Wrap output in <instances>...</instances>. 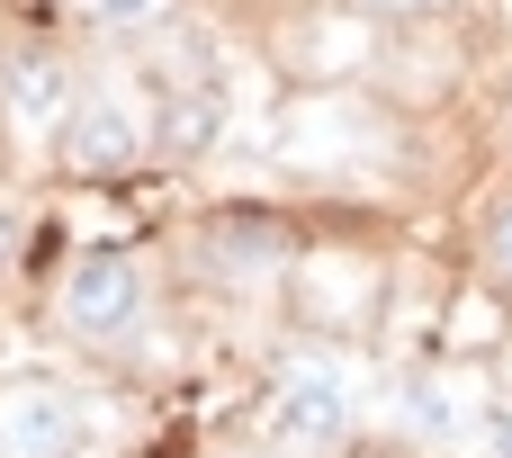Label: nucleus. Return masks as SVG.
I'll list each match as a JSON object with an SVG mask.
<instances>
[{
	"instance_id": "obj_9",
	"label": "nucleus",
	"mask_w": 512,
	"mask_h": 458,
	"mask_svg": "<svg viewBox=\"0 0 512 458\" xmlns=\"http://www.w3.org/2000/svg\"><path fill=\"white\" fill-rule=\"evenodd\" d=\"M18 252H27V207H18V198L0 189V270H9Z\"/></svg>"
},
{
	"instance_id": "obj_11",
	"label": "nucleus",
	"mask_w": 512,
	"mask_h": 458,
	"mask_svg": "<svg viewBox=\"0 0 512 458\" xmlns=\"http://www.w3.org/2000/svg\"><path fill=\"white\" fill-rule=\"evenodd\" d=\"M369 18H423V9H441V0H360Z\"/></svg>"
},
{
	"instance_id": "obj_6",
	"label": "nucleus",
	"mask_w": 512,
	"mask_h": 458,
	"mask_svg": "<svg viewBox=\"0 0 512 458\" xmlns=\"http://www.w3.org/2000/svg\"><path fill=\"white\" fill-rule=\"evenodd\" d=\"M405 423H414L423 441H477V423H486V405H477V378H459V369H432V378H414V387H405Z\"/></svg>"
},
{
	"instance_id": "obj_2",
	"label": "nucleus",
	"mask_w": 512,
	"mask_h": 458,
	"mask_svg": "<svg viewBox=\"0 0 512 458\" xmlns=\"http://www.w3.org/2000/svg\"><path fill=\"white\" fill-rule=\"evenodd\" d=\"M54 315H63L81 342L126 333V324L144 315V270H135V252H81V261L63 270V288H54Z\"/></svg>"
},
{
	"instance_id": "obj_10",
	"label": "nucleus",
	"mask_w": 512,
	"mask_h": 458,
	"mask_svg": "<svg viewBox=\"0 0 512 458\" xmlns=\"http://www.w3.org/2000/svg\"><path fill=\"white\" fill-rule=\"evenodd\" d=\"M477 450H486V458H512V414H486V423H477Z\"/></svg>"
},
{
	"instance_id": "obj_4",
	"label": "nucleus",
	"mask_w": 512,
	"mask_h": 458,
	"mask_svg": "<svg viewBox=\"0 0 512 458\" xmlns=\"http://www.w3.org/2000/svg\"><path fill=\"white\" fill-rule=\"evenodd\" d=\"M81 441V396L54 378H18L0 396V458H72Z\"/></svg>"
},
{
	"instance_id": "obj_7",
	"label": "nucleus",
	"mask_w": 512,
	"mask_h": 458,
	"mask_svg": "<svg viewBox=\"0 0 512 458\" xmlns=\"http://www.w3.org/2000/svg\"><path fill=\"white\" fill-rule=\"evenodd\" d=\"M216 135H225V99L216 90H198V81L189 90H162V117H153V144L162 153H207Z\"/></svg>"
},
{
	"instance_id": "obj_1",
	"label": "nucleus",
	"mask_w": 512,
	"mask_h": 458,
	"mask_svg": "<svg viewBox=\"0 0 512 458\" xmlns=\"http://www.w3.org/2000/svg\"><path fill=\"white\" fill-rule=\"evenodd\" d=\"M351 423H360V387H351V369H333V360H297L279 387H270V441L279 450H342L351 441Z\"/></svg>"
},
{
	"instance_id": "obj_3",
	"label": "nucleus",
	"mask_w": 512,
	"mask_h": 458,
	"mask_svg": "<svg viewBox=\"0 0 512 458\" xmlns=\"http://www.w3.org/2000/svg\"><path fill=\"white\" fill-rule=\"evenodd\" d=\"M63 171H81V180H108V171H126V162H144V144H153V117L126 99V90H90L72 117H63Z\"/></svg>"
},
{
	"instance_id": "obj_8",
	"label": "nucleus",
	"mask_w": 512,
	"mask_h": 458,
	"mask_svg": "<svg viewBox=\"0 0 512 458\" xmlns=\"http://www.w3.org/2000/svg\"><path fill=\"white\" fill-rule=\"evenodd\" d=\"M90 27H153L162 18V0H72Z\"/></svg>"
},
{
	"instance_id": "obj_5",
	"label": "nucleus",
	"mask_w": 512,
	"mask_h": 458,
	"mask_svg": "<svg viewBox=\"0 0 512 458\" xmlns=\"http://www.w3.org/2000/svg\"><path fill=\"white\" fill-rule=\"evenodd\" d=\"M72 108H81V81H72L63 54H18V63L0 72V117H9L18 135H63Z\"/></svg>"
},
{
	"instance_id": "obj_12",
	"label": "nucleus",
	"mask_w": 512,
	"mask_h": 458,
	"mask_svg": "<svg viewBox=\"0 0 512 458\" xmlns=\"http://www.w3.org/2000/svg\"><path fill=\"white\" fill-rule=\"evenodd\" d=\"M495 261H504V270H512V225H504V234H495Z\"/></svg>"
}]
</instances>
